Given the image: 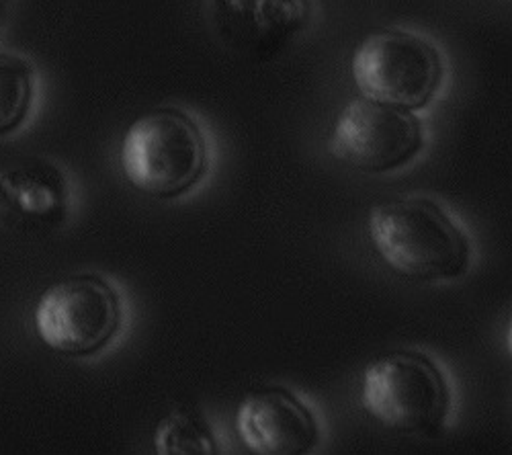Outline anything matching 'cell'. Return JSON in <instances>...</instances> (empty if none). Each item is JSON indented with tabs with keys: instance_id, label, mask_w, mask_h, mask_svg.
<instances>
[{
	"instance_id": "obj_1",
	"label": "cell",
	"mask_w": 512,
	"mask_h": 455,
	"mask_svg": "<svg viewBox=\"0 0 512 455\" xmlns=\"http://www.w3.org/2000/svg\"><path fill=\"white\" fill-rule=\"evenodd\" d=\"M375 253L396 275L410 281H451L472 263V244L431 199L408 197L379 203L369 212Z\"/></svg>"
},
{
	"instance_id": "obj_2",
	"label": "cell",
	"mask_w": 512,
	"mask_h": 455,
	"mask_svg": "<svg viewBox=\"0 0 512 455\" xmlns=\"http://www.w3.org/2000/svg\"><path fill=\"white\" fill-rule=\"evenodd\" d=\"M121 169L127 183L142 195H185L207 171V142L199 123L173 107L142 113L125 130Z\"/></svg>"
},
{
	"instance_id": "obj_3",
	"label": "cell",
	"mask_w": 512,
	"mask_h": 455,
	"mask_svg": "<svg viewBox=\"0 0 512 455\" xmlns=\"http://www.w3.org/2000/svg\"><path fill=\"white\" fill-rule=\"evenodd\" d=\"M361 402L367 415L390 431L437 435L451 412V390L429 357L394 351L367 365Z\"/></svg>"
},
{
	"instance_id": "obj_4",
	"label": "cell",
	"mask_w": 512,
	"mask_h": 455,
	"mask_svg": "<svg viewBox=\"0 0 512 455\" xmlns=\"http://www.w3.org/2000/svg\"><path fill=\"white\" fill-rule=\"evenodd\" d=\"M351 74L363 99L418 111L441 89L443 60L431 41L418 33L377 29L357 46Z\"/></svg>"
},
{
	"instance_id": "obj_5",
	"label": "cell",
	"mask_w": 512,
	"mask_h": 455,
	"mask_svg": "<svg viewBox=\"0 0 512 455\" xmlns=\"http://www.w3.org/2000/svg\"><path fill=\"white\" fill-rule=\"evenodd\" d=\"M123 304L103 277L80 273L52 283L39 296L33 326L39 341L64 357L101 353L121 330Z\"/></svg>"
},
{
	"instance_id": "obj_6",
	"label": "cell",
	"mask_w": 512,
	"mask_h": 455,
	"mask_svg": "<svg viewBox=\"0 0 512 455\" xmlns=\"http://www.w3.org/2000/svg\"><path fill=\"white\" fill-rule=\"evenodd\" d=\"M424 146V132L412 111L353 99L338 113L330 152L349 167L383 175L410 164Z\"/></svg>"
},
{
	"instance_id": "obj_7",
	"label": "cell",
	"mask_w": 512,
	"mask_h": 455,
	"mask_svg": "<svg viewBox=\"0 0 512 455\" xmlns=\"http://www.w3.org/2000/svg\"><path fill=\"white\" fill-rule=\"evenodd\" d=\"M312 0H209V17L230 48L252 58H273L300 35Z\"/></svg>"
},
{
	"instance_id": "obj_8",
	"label": "cell",
	"mask_w": 512,
	"mask_h": 455,
	"mask_svg": "<svg viewBox=\"0 0 512 455\" xmlns=\"http://www.w3.org/2000/svg\"><path fill=\"white\" fill-rule=\"evenodd\" d=\"M70 189L62 169L48 160H25L0 171V226L33 236L64 226Z\"/></svg>"
},
{
	"instance_id": "obj_9",
	"label": "cell",
	"mask_w": 512,
	"mask_h": 455,
	"mask_svg": "<svg viewBox=\"0 0 512 455\" xmlns=\"http://www.w3.org/2000/svg\"><path fill=\"white\" fill-rule=\"evenodd\" d=\"M236 431L244 447L259 455H304L320 439L312 410L283 388L250 392L238 406Z\"/></svg>"
},
{
	"instance_id": "obj_10",
	"label": "cell",
	"mask_w": 512,
	"mask_h": 455,
	"mask_svg": "<svg viewBox=\"0 0 512 455\" xmlns=\"http://www.w3.org/2000/svg\"><path fill=\"white\" fill-rule=\"evenodd\" d=\"M35 85V68L27 58L0 52V136L17 132L27 121Z\"/></svg>"
},
{
	"instance_id": "obj_11",
	"label": "cell",
	"mask_w": 512,
	"mask_h": 455,
	"mask_svg": "<svg viewBox=\"0 0 512 455\" xmlns=\"http://www.w3.org/2000/svg\"><path fill=\"white\" fill-rule=\"evenodd\" d=\"M156 453L162 455H209L218 453V441L207 421L195 410H173L156 425Z\"/></svg>"
},
{
	"instance_id": "obj_12",
	"label": "cell",
	"mask_w": 512,
	"mask_h": 455,
	"mask_svg": "<svg viewBox=\"0 0 512 455\" xmlns=\"http://www.w3.org/2000/svg\"><path fill=\"white\" fill-rule=\"evenodd\" d=\"M11 15V0H0V35H3Z\"/></svg>"
}]
</instances>
